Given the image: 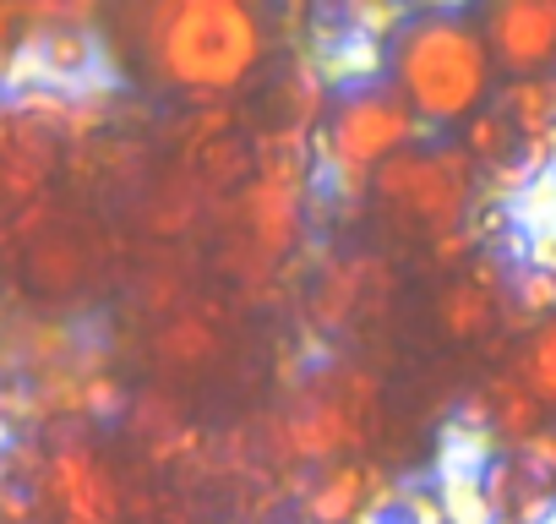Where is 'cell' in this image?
<instances>
[{
  "label": "cell",
  "mask_w": 556,
  "mask_h": 524,
  "mask_svg": "<svg viewBox=\"0 0 556 524\" xmlns=\"http://www.w3.org/2000/svg\"><path fill=\"white\" fill-rule=\"evenodd\" d=\"M431 132L409 115V104L388 88V83H371V88H355V93H339L323 132H317V164L328 175V186L339 197H371V175L399 159L404 148H420Z\"/></svg>",
  "instance_id": "277c9868"
},
{
  "label": "cell",
  "mask_w": 556,
  "mask_h": 524,
  "mask_svg": "<svg viewBox=\"0 0 556 524\" xmlns=\"http://www.w3.org/2000/svg\"><path fill=\"white\" fill-rule=\"evenodd\" d=\"M529 262H534V269H545V274L556 279V229H551V235H534V240H529Z\"/></svg>",
  "instance_id": "484cf974"
},
{
  "label": "cell",
  "mask_w": 556,
  "mask_h": 524,
  "mask_svg": "<svg viewBox=\"0 0 556 524\" xmlns=\"http://www.w3.org/2000/svg\"><path fill=\"white\" fill-rule=\"evenodd\" d=\"M28 279H34V290H45V296H72L83 279H88V251H83V240L72 235V229H39L34 240H28Z\"/></svg>",
  "instance_id": "8fae6325"
},
{
  "label": "cell",
  "mask_w": 556,
  "mask_h": 524,
  "mask_svg": "<svg viewBox=\"0 0 556 524\" xmlns=\"http://www.w3.org/2000/svg\"><path fill=\"white\" fill-rule=\"evenodd\" d=\"M126 404H131V394L104 366L83 377V421H115V415H126Z\"/></svg>",
  "instance_id": "7402d4cb"
},
{
  "label": "cell",
  "mask_w": 556,
  "mask_h": 524,
  "mask_svg": "<svg viewBox=\"0 0 556 524\" xmlns=\"http://www.w3.org/2000/svg\"><path fill=\"white\" fill-rule=\"evenodd\" d=\"M131 39L153 88L191 104H218L245 88L267 50L273 28L245 0H159L131 17Z\"/></svg>",
  "instance_id": "6da1fadb"
},
{
  "label": "cell",
  "mask_w": 556,
  "mask_h": 524,
  "mask_svg": "<svg viewBox=\"0 0 556 524\" xmlns=\"http://www.w3.org/2000/svg\"><path fill=\"white\" fill-rule=\"evenodd\" d=\"M333 99H339V93L328 88V77L317 72V61H312V55H295L290 72H285V88H278V104H285V126L312 137V132L328 121Z\"/></svg>",
  "instance_id": "5bb4252c"
},
{
  "label": "cell",
  "mask_w": 556,
  "mask_h": 524,
  "mask_svg": "<svg viewBox=\"0 0 556 524\" xmlns=\"http://www.w3.org/2000/svg\"><path fill=\"white\" fill-rule=\"evenodd\" d=\"M545 410H556V317L551 323H540L523 345H518V355H513V366H507Z\"/></svg>",
  "instance_id": "2e32d148"
},
{
  "label": "cell",
  "mask_w": 556,
  "mask_h": 524,
  "mask_svg": "<svg viewBox=\"0 0 556 524\" xmlns=\"http://www.w3.org/2000/svg\"><path fill=\"white\" fill-rule=\"evenodd\" d=\"M12 442H17V432H12L7 421H0V459H7V448H12Z\"/></svg>",
  "instance_id": "4316f807"
},
{
  "label": "cell",
  "mask_w": 556,
  "mask_h": 524,
  "mask_svg": "<svg viewBox=\"0 0 556 524\" xmlns=\"http://www.w3.org/2000/svg\"><path fill=\"white\" fill-rule=\"evenodd\" d=\"M23 7H12V0H0V83H7V72H12V61H17V50H23Z\"/></svg>",
  "instance_id": "cb8c5ba5"
},
{
  "label": "cell",
  "mask_w": 556,
  "mask_h": 524,
  "mask_svg": "<svg viewBox=\"0 0 556 524\" xmlns=\"http://www.w3.org/2000/svg\"><path fill=\"white\" fill-rule=\"evenodd\" d=\"M485 404H491V437L513 453L518 442H529L534 432H545V404L513 377V372H496L485 388Z\"/></svg>",
  "instance_id": "4fadbf2b"
},
{
  "label": "cell",
  "mask_w": 556,
  "mask_h": 524,
  "mask_svg": "<svg viewBox=\"0 0 556 524\" xmlns=\"http://www.w3.org/2000/svg\"><path fill=\"white\" fill-rule=\"evenodd\" d=\"M371 202L404 229H420L437 240V235L464 229L469 213L480 208V170L469 164L458 142H437V148L420 142L371 175Z\"/></svg>",
  "instance_id": "5b68a950"
},
{
  "label": "cell",
  "mask_w": 556,
  "mask_h": 524,
  "mask_svg": "<svg viewBox=\"0 0 556 524\" xmlns=\"http://www.w3.org/2000/svg\"><path fill=\"white\" fill-rule=\"evenodd\" d=\"M55 164H61V142L45 126H34L12 99H0V202L7 208L39 202Z\"/></svg>",
  "instance_id": "ba28073f"
},
{
  "label": "cell",
  "mask_w": 556,
  "mask_h": 524,
  "mask_svg": "<svg viewBox=\"0 0 556 524\" xmlns=\"http://www.w3.org/2000/svg\"><path fill=\"white\" fill-rule=\"evenodd\" d=\"M551 88H556V72H551Z\"/></svg>",
  "instance_id": "83f0119b"
},
{
  "label": "cell",
  "mask_w": 556,
  "mask_h": 524,
  "mask_svg": "<svg viewBox=\"0 0 556 524\" xmlns=\"http://www.w3.org/2000/svg\"><path fill=\"white\" fill-rule=\"evenodd\" d=\"M388 88L426 132L475 121L496 88V61L485 50L480 23L453 7L409 12V23L388 45Z\"/></svg>",
  "instance_id": "7a4b0ae2"
},
{
  "label": "cell",
  "mask_w": 556,
  "mask_h": 524,
  "mask_svg": "<svg viewBox=\"0 0 556 524\" xmlns=\"http://www.w3.org/2000/svg\"><path fill=\"white\" fill-rule=\"evenodd\" d=\"M197 186H191V175H175V180H164L159 186V197L148 202V219H153V229L159 235H180L191 219H197Z\"/></svg>",
  "instance_id": "ac0fdd59"
},
{
  "label": "cell",
  "mask_w": 556,
  "mask_h": 524,
  "mask_svg": "<svg viewBox=\"0 0 556 524\" xmlns=\"http://www.w3.org/2000/svg\"><path fill=\"white\" fill-rule=\"evenodd\" d=\"M377 432V377L361 366L312 372L285 415L273 421V448L290 464H339L355 459Z\"/></svg>",
  "instance_id": "3957f363"
},
{
  "label": "cell",
  "mask_w": 556,
  "mask_h": 524,
  "mask_svg": "<svg viewBox=\"0 0 556 524\" xmlns=\"http://www.w3.org/2000/svg\"><path fill=\"white\" fill-rule=\"evenodd\" d=\"M153 350H159V361L175 366V372H202V366L218 355V334H213V323H207L202 312H175V317L159 328Z\"/></svg>",
  "instance_id": "9a60e30c"
},
{
  "label": "cell",
  "mask_w": 556,
  "mask_h": 524,
  "mask_svg": "<svg viewBox=\"0 0 556 524\" xmlns=\"http://www.w3.org/2000/svg\"><path fill=\"white\" fill-rule=\"evenodd\" d=\"M437 323H442V334L458 339V345L491 339L496 323H502V296L485 290V285H475V279L464 274V279H453V285L437 296Z\"/></svg>",
  "instance_id": "7c38bea8"
},
{
  "label": "cell",
  "mask_w": 556,
  "mask_h": 524,
  "mask_svg": "<svg viewBox=\"0 0 556 524\" xmlns=\"http://www.w3.org/2000/svg\"><path fill=\"white\" fill-rule=\"evenodd\" d=\"M34 502L55 508L61 524H115L121 519V486L110 464L88 442H55L45 475L34 481Z\"/></svg>",
  "instance_id": "8992f818"
},
{
  "label": "cell",
  "mask_w": 556,
  "mask_h": 524,
  "mask_svg": "<svg viewBox=\"0 0 556 524\" xmlns=\"http://www.w3.org/2000/svg\"><path fill=\"white\" fill-rule=\"evenodd\" d=\"M382 491H388V481L377 464L339 459L301 491V519L306 524H361L366 513H377Z\"/></svg>",
  "instance_id": "9c48e42d"
},
{
  "label": "cell",
  "mask_w": 556,
  "mask_h": 524,
  "mask_svg": "<svg viewBox=\"0 0 556 524\" xmlns=\"http://www.w3.org/2000/svg\"><path fill=\"white\" fill-rule=\"evenodd\" d=\"M485 50L491 61L518 83V77H540L556 61V0H502L480 17Z\"/></svg>",
  "instance_id": "52a82bcc"
},
{
  "label": "cell",
  "mask_w": 556,
  "mask_h": 524,
  "mask_svg": "<svg viewBox=\"0 0 556 524\" xmlns=\"http://www.w3.org/2000/svg\"><path fill=\"white\" fill-rule=\"evenodd\" d=\"M507 459H513V470H518L529 486H540V491H556V426L534 432V437H529V442H518Z\"/></svg>",
  "instance_id": "d6986e66"
},
{
  "label": "cell",
  "mask_w": 556,
  "mask_h": 524,
  "mask_svg": "<svg viewBox=\"0 0 556 524\" xmlns=\"http://www.w3.org/2000/svg\"><path fill=\"white\" fill-rule=\"evenodd\" d=\"M464 153H469V164L485 175V170H502L507 159H518V137H513V126L485 104L475 121H464V142H458Z\"/></svg>",
  "instance_id": "e0dca14e"
},
{
  "label": "cell",
  "mask_w": 556,
  "mask_h": 524,
  "mask_svg": "<svg viewBox=\"0 0 556 524\" xmlns=\"http://www.w3.org/2000/svg\"><path fill=\"white\" fill-rule=\"evenodd\" d=\"M126 410H131V426H137V437H142L148 448L164 442L169 432H180V404L164 399V394H137Z\"/></svg>",
  "instance_id": "ffe728a7"
},
{
  "label": "cell",
  "mask_w": 556,
  "mask_h": 524,
  "mask_svg": "<svg viewBox=\"0 0 556 524\" xmlns=\"http://www.w3.org/2000/svg\"><path fill=\"white\" fill-rule=\"evenodd\" d=\"M491 110L513 126V137H518L523 153H534V159L551 164V142H556V88H551V77H518V83H507Z\"/></svg>",
  "instance_id": "30bf717a"
},
{
  "label": "cell",
  "mask_w": 556,
  "mask_h": 524,
  "mask_svg": "<svg viewBox=\"0 0 556 524\" xmlns=\"http://www.w3.org/2000/svg\"><path fill=\"white\" fill-rule=\"evenodd\" d=\"M39 502H34V486L0 475V524H34Z\"/></svg>",
  "instance_id": "603a6c76"
},
{
  "label": "cell",
  "mask_w": 556,
  "mask_h": 524,
  "mask_svg": "<svg viewBox=\"0 0 556 524\" xmlns=\"http://www.w3.org/2000/svg\"><path fill=\"white\" fill-rule=\"evenodd\" d=\"M361 39H377V45H393V34L409 23V12L404 7H371V0H350V7L339 12Z\"/></svg>",
  "instance_id": "44dd1931"
},
{
  "label": "cell",
  "mask_w": 556,
  "mask_h": 524,
  "mask_svg": "<svg viewBox=\"0 0 556 524\" xmlns=\"http://www.w3.org/2000/svg\"><path fill=\"white\" fill-rule=\"evenodd\" d=\"M480 246H475V235H469V224L464 229H453V235H437L431 240V257H437V269H458V262H469Z\"/></svg>",
  "instance_id": "d4e9b609"
}]
</instances>
